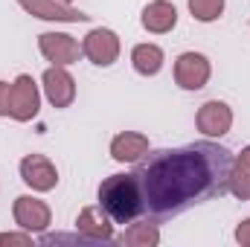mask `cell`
I'll list each match as a JSON object with an SVG mask.
<instances>
[{"label":"cell","instance_id":"cell-22","mask_svg":"<svg viewBox=\"0 0 250 247\" xmlns=\"http://www.w3.org/2000/svg\"><path fill=\"white\" fill-rule=\"evenodd\" d=\"M62 3H70V0H62Z\"/></svg>","mask_w":250,"mask_h":247},{"label":"cell","instance_id":"cell-8","mask_svg":"<svg viewBox=\"0 0 250 247\" xmlns=\"http://www.w3.org/2000/svg\"><path fill=\"white\" fill-rule=\"evenodd\" d=\"M21 178H23V184L32 186L35 192H50L59 184V172H56V166L44 154H26L21 160Z\"/></svg>","mask_w":250,"mask_h":247},{"label":"cell","instance_id":"cell-19","mask_svg":"<svg viewBox=\"0 0 250 247\" xmlns=\"http://www.w3.org/2000/svg\"><path fill=\"white\" fill-rule=\"evenodd\" d=\"M12 111V84L0 82V117H9Z\"/></svg>","mask_w":250,"mask_h":247},{"label":"cell","instance_id":"cell-14","mask_svg":"<svg viewBox=\"0 0 250 247\" xmlns=\"http://www.w3.org/2000/svg\"><path fill=\"white\" fill-rule=\"evenodd\" d=\"M146 151H148V137H143L137 131H123L111 143V157L117 163H137Z\"/></svg>","mask_w":250,"mask_h":247},{"label":"cell","instance_id":"cell-7","mask_svg":"<svg viewBox=\"0 0 250 247\" xmlns=\"http://www.w3.org/2000/svg\"><path fill=\"white\" fill-rule=\"evenodd\" d=\"M175 82L184 90H201L209 82V59L201 53H184L175 62Z\"/></svg>","mask_w":250,"mask_h":247},{"label":"cell","instance_id":"cell-9","mask_svg":"<svg viewBox=\"0 0 250 247\" xmlns=\"http://www.w3.org/2000/svg\"><path fill=\"white\" fill-rule=\"evenodd\" d=\"M41 82H44V93H47V99H50L53 108H70L73 105V99H76V79L64 67L53 64L44 73Z\"/></svg>","mask_w":250,"mask_h":247},{"label":"cell","instance_id":"cell-13","mask_svg":"<svg viewBox=\"0 0 250 247\" xmlns=\"http://www.w3.org/2000/svg\"><path fill=\"white\" fill-rule=\"evenodd\" d=\"M178 23V9L169 3V0H154L143 9V26L154 35H163V32H172Z\"/></svg>","mask_w":250,"mask_h":247},{"label":"cell","instance_id":"cell-17","mask_svg":"<svg viewBox=\"0 0 250 247\" xmlns=\"http://www.w3.org/2000/svg\"><path fill=\"white\" fill-rule=\"evenodd\" d=\"M230 192L239 201H250V145L233 160V175H230Z\"/></svg>","mask_w":250,"mask_h":247},{"label":"cell","instance_id":"cell-18","mask_svg":"<svg viewBox=\"0 0 250 247\" xmlns=\"http://www.w3.org/2000/svg\"><path fill=\"white\" fill-rule=\"evenodd\" d=\"M189 12H192L195 21L209 23V21H218V18H221L224 0H189Z\"/></svg>","mask_w":250,"mask_h":247},{"label":"cell","instance_id":"cell-3","mask_svg":"<svg viewBox=\"0 0 250 247\" xmlns=\"http://www.w3.org/2000/svg\"><path fill=\"white\" fill-rule=\"evenodd\" d=\"M82 56H87L96 67H111L120 59V35L105 26L90 29L82 41Z\"/></svg>","mask_w":250,"mask_h":247},{"label":"cell","instance_id":"cell-21","mask_svg":"<svg viewBox=\"0 0 250 247\" xmlns=\"http://www.w3.org/2000/svg\"><path fill=\"white\" fill-rule=\"evenodd\" d=\"M236 242L245 245V247H250V218H245V221L236 227Z\"/></svg>","mask_w":250,"mask_h":247},{"label":"cell","instance_id":"cell-12","mask_svg":"<svg viewBox=\"0 0 250 247\" xmlns=\"http://www.w3.org/2000/svg\"><path fill=\"white\" fill-rule=\"evenodd\" d=\"M76 227H79V233L87 236L93 245L114 239V224H111V218L105 215V209H102V215H99L96 206H84V209L79 212V218H76Z\"/></svg>","mask_w":250,"mask_h":247},{"label":"cell","instance_id":"cell-20","mask_svg":"<svg viewBox=\"0 0 250 247\" xmlns=\"http://www.w3.org/2000/svg\"><path fill=\"white\" fill-rule=\"evenodd\" d=\"M0 245H18V247H26L32 245V236H26V230L18 236V233H0Z\"/></svg>","mask_w":250,"mask_h":247},{"label":"cell","instance_id":"cell-2","mask_svg":"<svg viewBox=\"0 0 250 247\" xmlns=\"http://www.w3.org/2000/svg\"><path fill=\"white\" fill-rule=\"evenodd\" d=\"M99 209L114 224H131L143 215V198L134 175H111L99 186Z\"/></svg>","mask_w":250,"mask_h":247},{"label":"cell","instance_id":"cell-5","mask_svg":"<svg viewBox=\"0 0 250 247\" xmlns=\"http://www.w3.org/2000/svg\"><path fill=\"white\" fill-rule=\"evenodd\" d=\"M38 50L47 62H53L56 67H67V64H76L82 56V44L67 35V32H44L38 35Z\"/></svg>","mask_w":250,"mask_h":247},{"label":"cell","instance_id":"cell-15","mask_svg":"<svg viewBox=\"0 0 250 247\" xmlns=\"http://www.w3.org/2000/svg\"><path fill=\"white\" fill-rule=\"evenodd\" d=\"M120 245H125V247H154V245H160L157 221H151V218H146V221H131V227L123 233Z\"/></svg>","mask_w":250,"mask_h":247},{"label":"cell","instance_id":"cell-6","mask_svg":"<svg viewBox=\"0 0 250 247\" xmlns=\"http://www.w3.org/2000/svg\"><path fill=\"white\" fill-rule=\"evenodd\" d=\"M15 224L21 227V230H26V233H44L47 227H50V206L44 204V201H38V198H32V195H21V198H15Z\"/></svg>","mask_w":250,"mask_h":247},{"label":"cell","instance_id":"cell-11","mask_svg":"<svg viewBox=\"0 0 250 247\" xmlns=\"http://www.w3.org/2000/svg\"><path fill=\"white\" fill-rule=\"evenodd\" d=\"M195 123H198V131L207 134V137H224L230 131V125H233V111H230V105L212 99V102L201 105Z\"/></svg>","mask_w":250,"mask_h":247},{"label":"cell","instance_id":"cell-16","mask_svg":"<svg viewBox=\"0 0 250 247\" xmlns=\"http://www.w3.org/2000/svg\"><path fill=\"white\" fill-rule=\"evenodd\" d=\"M131 64L140 76H157L163 67V50L157 44H137L131 53Z\"/></svg>","mask_w":250,"mask_h":247},{"label":"cell","instance_id":"cell-1","mask_svg":"<svg viewBox=\"0 0 250 247\" xmlns=\"http://www.w3.org/2000/svg\"><path fill=\"white\" fill-rule=\"evenodd\" d=\"M131 175L140 186L143 215L166 221L230 192L233 151L209 140L181 148H157L146 151Z\"/></svg>","mask_w":250,"mask_h":247},{"label":"cell","instance_id":"cell-4","mask_svg":"<svg viewBox=\"0 0 250 247\" xmlns=\"http://www.w3.org/2000/svg\"><path fill=\"white\" fill-rule=\"evenodd\" d=\"M38 108H41V93H38V84L32 76L21 73L15 82H12V111L9 117L18 120V123H29L38 117Z\"/></svg>","mask_w":250,"mask_h":247},{"label":"cell","instance_id":"cell-10","mask_svg":"<svg viewBox=\"0 0 250 247\" xmlns=\"http://www.w3.org/2000/svg\"><path fill=\"white\" fill-rule=\"evenodd\" d=\"M29 15L41 18V21H62V23H84L90 15L67 6L62 0H18Z\"/></svg>","mask_w":250,"mask_h":247}]
</instances>
